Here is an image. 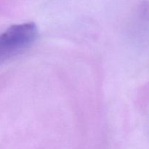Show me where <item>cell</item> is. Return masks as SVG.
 <instances>
[{
    "label": "cell",
    "mask_w": 149,
    "mask_h": 149,
    "mask_svg": "<svg viewBox=\"0 0 149 149\" xmlns=\"http://www.w3.org/2000/svg\"><path fill=\"white\" fill-rule=\"evenodd\" d=\"M37 36L33 23L14 25L0 35V63L21 53L29 47Z\"/></svg>",
    "instance_id": "obj_1"
}]
</instances>
